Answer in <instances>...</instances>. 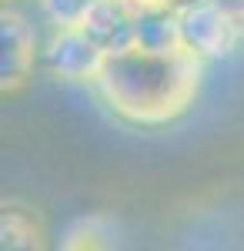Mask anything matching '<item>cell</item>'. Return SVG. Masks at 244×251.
Masks as SVG:
<instances>
[{
    "label": "cell",
    "mask_w": 244,
    "mask_h": 251,
    "mask_svg": "<svg viewBox=\"0 0 244 251\" xmlns=\"http://www.w3.org/2000/svg\"><path fill=\"white\" fill-rule=\"evenodd\" d=\"M201 54L188 44L171 50H150L134 44L107 57L97 80L100 94L114 114L131 124L157 127L171 124L194 104L201 91Z\"/></svg>",
    "instance_id": "cell-1"
},
{
    "label": "cell",
    "mask_w": 244,
    "mask_h": 251,
    "mask_svg": "<svg viewBox=\"0 0 244 251\" xmlns=\"http://www.w3.org/2000/svg\"><path fill=\"white\" fill-rule=\"evenodd\" d=\"M181 37L201 57H227L244 37V17L221 0H184L177 7Z\"/></svg>",
    "instance_id": "cell-2"
},
{
    "label": "cell",
    "mask_w": 244,
    "mask_h": 251,
    "mask_svg": "<svg viewBox=\"0 0 244 251\" xmlns=\"http://www.w3.org/2000/svg\"><path fill=\"white\" fill-rule=\"evenodd\" d=\"M44 57H47V67H50L54 77L74 80V84H97L111 54L84 27L74 24V27H60L50 37Z\"/></svg>",
    "instance_id": "cell-3"
},
{
    "label": "cell",
    "mask_w": 244,
    "mask_h": 251,
    "mask_svg": "<svg viewBox=\"0 0 244 251\" xmlns=\"http://www.w3.org/2000/svg\"><path fill=\"white\" fill-rule=\"evenodd\" d=\"M0 91L3 94H17L20 87L30 80L34 57H37V37L34 27L27 24L24 14L7 10L0 14Z\"/></svg>",
    "instance_id": "cell-4"
},
{
    "label": "cell",
    "mask_w": 244,
    "mask_h": 251,
    "mask_svg": "<svg viewBox=\"0 0 244 251\" xmlns=\"http://www.w3.org/2000/svg\"><path fill=\"white\" fill-rule=\"evenodd\" d=\"M137 20L141 10L131 0H94L77 27H84L107 54H117L137 44Z\"/></svg>",
    "instance_id": "cell-5"
},
{
    "label": "cell",
    "mask_w": 244,
    "mask_h": 251,
    "mask_svg": "<svg viewBox=\"0 0 244 251\" xmlns=\"http://www.w3.org/2000/svg\"><path fill=\"white\" fill-rule=\"evenodd\" d=\"M137 44L141 47H150V50L184 47L177 10H144L141 20H137Z\"/></svg>",
    "instance_id": "cell-6"
},
{
    "label": "cell",
    "mask_w": 244,
    "mask_h": 251,
    "mask_svg": "<svg viewBox=\"0 0 244 251\" xmlns=\"http://www.w3.org/2000/svg\"><path fill=\"white\" fill-rule=\"evenodd\" d=\"M0 238H3V248H40L44 245V228H40V221L30 211L3 208Z\"/></svg>",
    "instance_id": "cell-7"
},
{
    "label": "cell",
    "mask_w": 244,
    "mask_h": 251,
    "mask_svg": "<svg viewBox=\"0 0 244 251\" xmlns=\"http://www.w3.org/2000/svg\"><path fill=\"white\" fill-rule=\"evenodd\" d=\"M100 238H111V225L104 218H84L67 231L64 248H107L111 241H100Z\"/></svg>",
    "instance_id": "cell-8"
},
{
    "label": "cell",
    "mask_w": 244,
    "mask_h": 251,
    "mask_svg": "<svg viewBox=\"0 0 244 251\" xmlns=\"http://www.w3.org/2000/svg\"><path fill=\"white\" fill-rule=\"evenodd\" d=\"M40 7L47 10V17L60 27H74L84 20V14L94 7V0H40Z\"/></svg>",
    "instance_id": "cell-9"
}]
</instances>
